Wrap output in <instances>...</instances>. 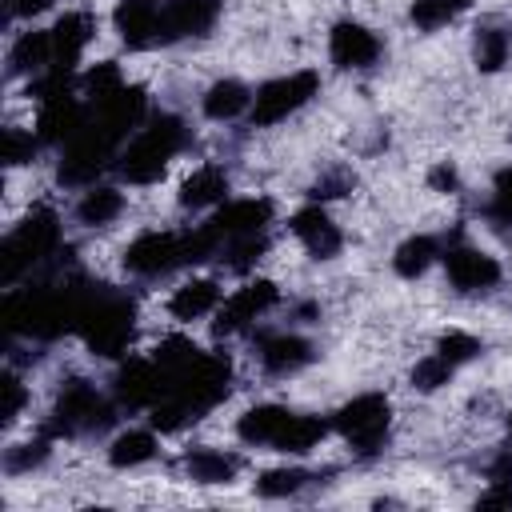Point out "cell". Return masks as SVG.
<instances>
[{"mask_svg":"<svg viewBox=\"0 0 512 512\" xmlns=\"http://www.w3.org/2000/svg\"><path fill=\"white\" fill-rule=\"evenodd\" d=\"M276 216V204L268 196H244V200H224L216 212H208V232L216 240V252L220 244L236 240V236H256V232H268Z\"/></svg>","mask_w":512,"mask_h":512,"instance_id":"cell-11","label":"cell"},{"mask_svg":"<svg viewBox=\"0 0 512 512\" xmlns=\"http://www.w3.org/2000/svg\"><path fill=\"white\" fill-rule=\"evenodd\" d=\"M280 304V288L272 280H248L244 288H236L232 296H224V304L212 316V332L216 336H240L252 332L272 308Z\"/></svg>","mask_w":512,"mask_h":512,"instance_id":"cell-10","label":"cell"},{"mask_svg":"<svg viewBox=\"0 0 512 512\" xmlns=\"http://www.w3.org/2000/svg\"><path fill=\"white\" fill-rule=\"evenodd\" d=\"M40 148V136L36 132H24V128H4V164L16 168V164H28Z\"/></svg>","mask_w":512,"mask_h":512,"instance_id":"cell-34","label":"cell"},{"mask_svg":"<svg viewBox=\"0 0 512 512\" xmlns=\"http://www.w3.org/2000/svg\"><path fill=\"white\" fill-rule=\"evenodd\" d=\"M328 56L344 72H368V68L380 64L384 44H380V36L368 24H360V20H336L332 32H328Z\"/></svg>","mask_w":512,"mask_h":512,"instance_id":"cell-13","label":"cell"},{"mask_svg":"<svg viewBox=\"0 0 512 512\" xmlns=\"http://www.w3.org/2000/svg\"><path fill=\"white\" fill-rule=\"evenodd\" d=\"M452 376H456V368H452L444 356L428 352V356L416 360V368H412V388H416V392H436V388H444Z\"/></svg>","mask_w":512,"mask_h":512,"instance_id":"cell-33","label":"cell"},{"mask_svg":"<svg viewBox=\"0 0 512 512\" xmlns=\"http://www.w3.org/2000/svg\"><path fill=\"white\" fill-rule=\"evenodd\" d=\"M480 508H512V484H492L480 496Z\"/></svg>","mask_w":512,"mask_h":512,"instance_id":"cell-38","label":"cell"},{"mask_svg":"<svg viewBox=\"0 0 512 512\" xmlns=\"http://www.w3.org/2000/svg\"><path fill=\"white\" fill-rule=\"evenodd\" d=\"M316 480H320V472H308L300 464H292V468H268L256 480V496H264V500H288V496H300L304 488H312Z\"/></svg>","mask_w":512,"mask_h":512,"instance_id":"cell-27","label":"cell"},{"mask_svg":"<svg viewBox=\"0 0 512 512\" xmlns=\"http://www.w3.org/2000/svg\"><path fill=\"white\" fill-rule=\"evenodd\" d=\"M288 228H292V236L300 240V248H304L312 260H332V256H340V248H344V236H340L336 220H332L328 208L316 204V200L304 204V208H296L292 220H288Z\"/></svg>","mask_w":512,"mask_h":512,"instance_id":"cell-16","label":"cell"},{"mask_svg":"<svg viewBox=\"0 0 512 512\" xmlns=\"http://www.w3.org/2000/svg\"><path fill=\"white\" fill-rule=\"evenodd\" d=\"M220 0H160V48L200 40L216 28Z\"/></svg>","mask_w":512,"mask_h":512,"instance_id":"cell-12","label":"cell"},{"mask_svg":"<svg viewBox=\"0 0 512 512\" xmlns=\"http://www.w3.org/2000/svg\"><path fill=\"white\" fill-rule=\"evenodd\" d=\"M484 476H488V484H512V448L492 452L484 464Z\"/></svg>","mask_w":512,"mask_h":512,"instance_id":"cell-36","label":"cell"},{"mask_svg":"<svg viewBox=\"0 0 512 512\" xmlns=\"http://www.w3.org/2000/svg\"><path fill=\"white\" fill-rule=\"evenodd\" d=\"M112 24L132 52L160 48V0H120Z\"/></svg>","mask_w":512,"mask_h":512,"instance_id":"cell-17","label":"cell"},{"mask_svg":"<svg viewBox=\"0 0 512 512\" xmlns=\"http://www.w3.org/2000/svg\"><path fill=\"white\" fill-rule=\"evenodd\" d=\"M484 352V344L472 336V332H444L436 340V356H444L452 368H464L468 360H476Z\"/></svg>","mask_w":512,"mask_h":512,"instance_id":"cell-32","label":"cell"},{"mask_svg":"<svg viewBox=\"0 0 512 512\" xmlns=\"http://www.w3.org/2000/svg\"><path fill=\"white\" fill-rule=\"evenodd\" d=\"M180 472L192 484H232L236 472H240V456L224 452V448H212V444H192L180 456Z\"/></svg>","mask_w":512,"mask_h":512,"instance_id":"cell-18","label":"cell"},{"mask_svg":"<svg viewBox=\"0 0 512 512\" xmlns=\"http://www.w3.org/2000/svg\"><path fill=\"white\" fill-rule=\"evenodd\" d=\"M256 360L268 376L284 380V376H296L304 372L312 360H316V344L292 328H276V332H260L256 336Z\"/></svg>","mask_w":512,"mask_h":512,"instance_id":"cell-14","label":"cell"},{"mask_svg":"<svg viewBox=\"0 0 512 512\" xmlns=\"http://www.w3.org/2000/svg\"><path fill=\"white\" fill-rule=\"evenodd\" d=\"M332 432L352 448V456L372 460L384 452L392 432V404L384 392H360L332 412Z\"/></svg>","mask_w":512,"mask_h":512,"instance_id":"cell-6","label":"cell"},{"mask_svg":"<svg viewBox=\"0 0 512 512\" xmlns=\"http://www.w3.org/2000/svg\"><path fill=\"white\" fill-rule=\"evenodd\" d=\"M352 188H356V172H352L348 164H332V168H324V172L312 180L308 196H312L316 204H324V200H340V196H348Z\"/></svg>","mask_w":512,"mask_h":512,"instance_id":"cell-31","label":"cell"},{"mask_svg":"<svg viewBox=\"0 0 512 512\" xmlns=\"http://www.w3.org/2000/svg\"><path fill=\"white\" fill-rule=\"evenodd\" d=\"M508 440H512V416H508Z\"/></svg>","mask_w":512,"mask_h":512,"instance_id":"cell-40","label":"cell"},{"mask_svg":"<svg viewBox=\"0 0 512 512\" xmlns=\"http://www.w3.org/2000/svg\"><path fill=\"white\" fill-rule=\"evenodd\" d=\"M56 0H4V8H8V20H32V16H40V12H48Z\"/></svg>","mask_w":512,"mask_h":512,"instance_id":"cell-37","label":"cell"},{"mask_svg":"<svg viewBox=\"0 0 512 512\" xmlns=\"http://www.w3.org/2000/svg\"><path fill=\"white\" fill-rule=\"evenodd\" d=\"M320 92V76L300 68V72H288V76H276V80H264L252 96V108H248V124L252 128H272L288 116H296L312 96Z\"/></svg>","mask_w":512,"mask_h":512,"instance_id":"cell-7","label":"cell"},{"mask_svg":"<svg viewBox=\"0 0 512 512\" xmlns=\"http://www.w3.org/2000/svg\"><path fill=\"white\" fill-rule=\"evenodd\" d=\"M440 256H444V240H440V236H428V232H416V236H408V240L392 252V268H396V276L416 280V276H424Z\"/></svg>","mask_w":512,"mask_h":512,"instance_id":"cell-26","label":"cell"},{"mask_svg":"<svg viewBox=\"0 0 512 512\" xmlns=\"http://www.w3.org/2000/svg\"><path fill=\"white\" fill-rule=\"evenodd\" d=\"M0 392H4V408H0V420H4V428H12L16 420H20V412H24V400H28V392H24V380L8 368L4 372V380H0Z\"/></svg>","mask_w":512,"mask_h":512,"instance_id":"cell-35","label":"cell"},{"mask_svg":"<svg viewBox=\"0 0 512 512\" xmlns=\"http://www.w3.org/2000/svg\"><path fill=\"white\" fill-rule=\"evenodd\" d=\"M168 368L156 356H128L112 376V396L128 412H152L168 396Z\"/></svg>","mask_w":512,"mask_h":512,"instance_id":"cell-9","label":"cell"},{"mask_svg":"<svg viewBox=\"0 0 512 512\" xmlns=\"http://www.w3.org/2000/svg\"><path fill=\"white\" fill-rule=\"evenodd\" d=\"M48 72H52V36H48V28L20 32L8 48V76H28V84H32Z\"/></svg>","mask_w":512,"mask_h":512,"instance_id":"cell-21","label":"cell"},{"mask_svg":"<svg viewBox=\"0 0 512 512\" xmlns=\"http://www.w3.org/2000/svg\"><path fill=\"white\" fill-rule=\"evenodd\" d=\"M60 256V216L52 208H32L0 244V280L16 288L36 268Z\"/></svg>","mask_w":512,"mask_h":512,"instance_id":"cell-5","label":"cell"},{"mask_svg":"<svg viewBox=\"0 0 512 512\" xmlns=\"http://www.w3.org/2000/svg\"><path fill=\"white\" fill-rule=\"evenodd\" d=\"M156 452H160L156 428H120V432L108 440V464L120 468V472L156 460Z\"/></svg>","mask_w":512,"mask_h":512,"instance_id":"cell-24","label":"cell"},{"mask_svg":"<svg viewBox=\"0 0 512 512\" xmlns=\"http://www.w3.org/2000/svg\"><path fill=\"white\" fill-rule=\"evenodd\" d=\"M444 272H448V284L460 292V296H484L500 284L504 268L496 256H488L484 248L468 244L464 236H452L444 240V256H440Z\"/></svg>","mask_w":512,"mask_h":512,"instance_id":"cell-8","label":"cell"},{"mask_svg":"<svg viewBox=\"0 0 512 512\" xmlns=\"http://www.w3.org/2000/svg\"><path fill=\"white\" fill-rule=\"evenodd\" d=\"M484 220L492 228H512V164L492 176V192L484 200Z\"/></svg>","mask_w":512,"mask_h":512,"instance_id":"cell-30","label":"cell"},{"mask_svg":"<svg viewBox=\"0 0 512 512\" xmlns=\"http://www.w3.org/2000/svg\"><path fill=\"white\" fill-rule=\"evenodd\" d=\"M76 336L104 360L128 356V344L136 336L132 296L120 288H108V284H88L84 304H80V320H76Z\"/></svg>","mask_w":512,"mask_h":512,"instance_id":"cell-3","label":"cell"},{"mask_svg":"<svg viewBox=\"0 0 512 512\" xmlns=\"http://www.w3.org/2000/svg\"><path fill=\"white\" fill-rule=\"evenodd\" d=\"M48 456H52V436L40 432V436H32V440H24V444L4 448V472H8V476H28V472L40 468Z\"/></svg>","mask_w":512,"mask_h":512,"instance_id":"cell-28","label":"cell"},{"mask_svg":"<svg viewBox=\"0 0 512 512\" xmlns=\"http://www.w3.org/2000/svg\"><path fill=\"white\" fill-rule=\"evenodd\" d=\"M192 144V132L180 116L172 112H152L120 148L116 156V172L128 180V184H156L168 164Z\"/></svg>","mask_w":512,"mask_h":512,"instance_id":"cell-2","label":"cell"},{"mask_svg":"<svg viewBox=\"0 0 512 512\" xmlns=\"http://www.w3.org/2000/svg\"><path fill=\"white\" fill-rule=\"evenodd\" d=\"M232 192V180L220 164H200L184 184H180V208L188 212H216Z\"/></svg>","mask_w":512,"mask_h":512,"instance_id":"cell-19","label":"cell"},{"mask_svg":"<svg viewBox=\"0 0 512 512\" xmlns=\"http://www.w3.org/2000/svg\"><path fill=\"white\" fill-rule=\"evenodd\" d=\"M116 396H104L92 380L72 376L64 380V388L56 392V404L44 420L40 432H48L52 440H80V436H104L116 424Z\"/></svg>","mask_w":512,"mask_h":512,"instance_id":"cell-4","label":"cell"},{"mask_svg":"<svg viewBox=\"0 0 512 512\" xmlns=\"http://www.w3.org/2000/svg\"><path fill=\"white\" fill-rule=\"evenodd\" d=\"M252 96H256V88H248V84L236 80V76H224V80L208 84V92L200 96V108H204L208 120H216V124H232V120L248 116Z\"/></svg>","mask_w":512,"mask_h":512,"instance_id":"cell-22","label":"cell"},{"mask_svg":"<svg viewBox=\"0 0 512 512\" xmlns=\"http://www.w3.org/2000/svg\"><path fill=\"white\" fill-rule=\"evenodd\" d=\"M48 36H52V72L48 76H80L76 68L96 36V20L88 12H64L48 28Z\"/></svg>","mask_w":512,"mask_h":512,"instance_id":"cell-15","label":"cell"},{"mask_svg":"<svg viewBox=\"0 0 512 512\" xmlns=\"http://www.w3.org/2000/svg\"><path fill=\"white\" fill-rule=\"evenodd\" d=\"M468 4L472 0H412V24L420 28V32H436V28H444V24H452L460 12H468Z\"/></svg>","mask_w":512,"mask_h":512,"instance_id":"cell-29","label":"cell"},{"mask_svg":"<svg viewBox=\"0 0 512 512\" xmlns=\"http://www.w3.org/2000/svg\"><path fill=\"white\" fill-rule=\"evenodd\" d=\"M328 432H332V416L292 412L284 404H256L236 420V436L248 448H272L288 456H308L312 448L324 444Z\"/></svg>","mask_w":512,"mask_h":512,"instance_id":"cell-1","label":"cell"},{"mask_svg":"<svg viewBox=\"0 0 512 512\" xmlns=\"http://www.w3.org/2000/svg\"><path fill=\"white\" fill-rule=\"evenodd\" d=\"M120 212H124V192L120 188H112V184H88L76 196L72 220L84 224V228H108L112 220H120Z\"/></svg>","mask_w":512,"mask_h":512,"instance_id":"cell-23","label":"cell"},{"mask_svg":"<svg viewBox=\"0 0 512 512\" xmlns=\"http://www.w3.org/2000/svg\"><path fill=\"white\" fill-rule=\"evenodd\" d=\"M432 188H440V192H456L460 188V176H456V168L452 164H440V168H432Z\"/></svg>","mask_w":512,"mask_h":512,"instance_id":"cell-39","label":"cell"},{"mask_svg":"<svg viewBox=\"0 0 512 512\" xmlns=\"http://www.w3.org/2000/svg\"><path fill=\"white\" fill-rule=\"evenodd\" d=\"M220 304H224V288H220V280H212V276H196V280L180 284V288L168 296V312H172V320H180V324L216 316Z\"/></svg>","mask_w":512,"mask_h":512,"instance_id":"cell-20","label":"cell"},{"mask_svg":"<svg viewBox=\"0 0 512 512\" xmlns=\"http://www.w3.org/2000/svg\"><path fill=\"white\" fill-rule=\"evenodd\" d=\"M512 56V28L500 24V20H484L476 24V36H472V60L480 72H500Z\"/></svg>","mask_w":512,"mask_h":512,"instance_id":"cell-25","label":"cell"}]
</instances>
